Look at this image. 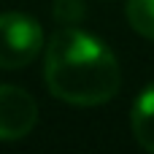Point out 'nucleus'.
<instances>
[{
  "mask_svg": "<svg viewBox=\"0 0 154 154\" xmlns=\"http://www.w3.org/2000/svg\"><path fill=\"white\" fill-rule=\"evenodd\" d=\"M38 103L30 92L14 84H0V141H19L32 133Z\"/></svg>",
  "mask_w": 154,
  "mask_h": 154,
  "instance_id": "obj_3",
  "label": "nucleus"
},
{
  "mask_svg": "<svg viewBox=\"0 0 154 154\" xmlns=\"http://www.w3.org/2000/svg\"><path fill=\"white\" fill-rule=\"evenodd\" d=\"M43 76L49 92L70 106L108 103L122 84L114 51L100 38L73 24L60 27L46 43Z\"/></svg>",
  "mask_w": 154,
  "mask_h": 154,
  "instance_id": "obj_1",
  "label": "nucleus"
},
{
  "mask_svg": "<svg viewBox=\"0 0 154 154\" xmlns=\"http://www.w3.org/2000/svg\"><path fill=\"white\" fill-rule=\"evenodd\" d=\"M43 49V30L27 14H0V70L30 65Z\"/></svg>",
  "mask_w": 154,
  "mask_h": 154,
  "instance_id": "obj_2",
  "label": "nucleus"
},
{
  "mask_svg": "<svg viewBox=\"0 0 154 154\" xmlns=\"http://www.w3.org/2000/svg\"><path fill=\"white\" fill-rule=\"evenodd\" d=\"M130 125H133V135H135L138 146L154 154V81L146 84L143 92L135 97Z\"/></svg>",
  "mask_w": 154,
  "mask_h": 154,
  "instance_id": "obj_4",
  "label": "nucleus"
},
{
  "mask_svg": "<svg viewBox=\"0 0 154 154\" xmlns=\"http://www.w3.org/2000/svg\"><path fill=\"white\" fill-rule=\"evenodd\" d=\"M125 14L138 35L154 41V0H127Z\"/></svg>",
  "mask_w": 154,
  "mask_h": 154,
  "instance_id": "obj_5",
  "label": "nucleus"
},
{
  "mask_svg": "<svg viewBox=\"0 0 154 154\" xmlns=\"http://www.w3.org/2000/svg\"><path fill=\"white\" fill-rule=\"evenodd\" d=\"M87 8L81 0H57L54 3V19L60 24H76L79 19H84Z\"/></svg>",
  "mask_w": 154,
  "mask_h": 154,
  "instance_id": "obj_6",
  "label": "nucleus"
}]
</instances>
